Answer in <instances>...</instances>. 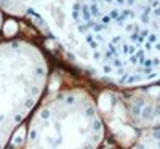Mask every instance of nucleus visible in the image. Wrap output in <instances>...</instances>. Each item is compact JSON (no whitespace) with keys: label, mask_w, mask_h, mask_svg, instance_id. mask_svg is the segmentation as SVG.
Instances as JSON below:
<instances>
[{"label":"nucleus","mask_w":160,"mask_h":149,"mask_svg":"<svg viewBox=\"0 0 160 149\" xmlns=\"http://www.w3.org/2000/svg\"><path fill=\"white\" fill-rule=\"evenodd\" d=\"M128 114L133 124L142 130L160 128V85L141 87L131 98Z\"/></svg>","instance_id":"obj_2"},{"label":"nucleus","mask_w":160,"mask_h":149,"mask_svg":"<svg viewBox=\"0 0 160 149\" xmlns=\"http://www.w3.org/2000/svg\"><path fill=\"white\" fill-rule=\"evenodd\" d=\"M15 31H16V24L13 23V21L7 23V26H5V32H7V34H13Z\"/></svg>","instance_id":"obj_4"},{"label":"nucleus","mask_w":160,"mask_h":149,"mask_svg":"<svg viewBox=\"0 0 160 149\" xmlns=\"http://www.w3.org/2000/svg\"><path fill=\"white\" fill-rule=\"evenodd\" d=\"M104 75L127 87L160 85V0H101Z\"/></svg>","instance_id":"obj_1"},{"label":"nucleus","mask_w":160,"mask_h":149,"mask_svg":"<svg viewBox=\"0 0 160 149\" xmlns=\"http://www.w3.org/2000/svg\"><path fill=\"white\" fill-rule=\"evenodd\" d=\"M131 149H160V128L142 130Z\"/></svg>","instance_id":"obj_3"}]
</instances>
